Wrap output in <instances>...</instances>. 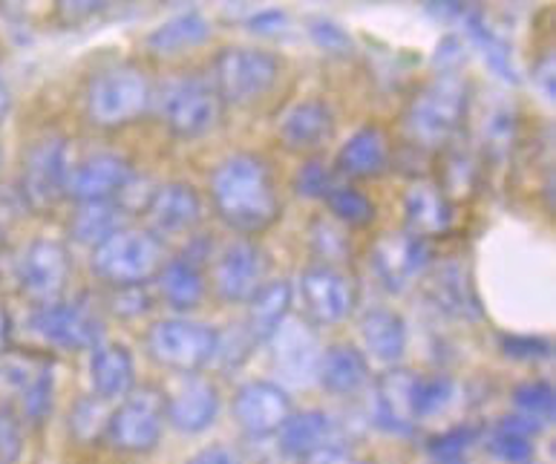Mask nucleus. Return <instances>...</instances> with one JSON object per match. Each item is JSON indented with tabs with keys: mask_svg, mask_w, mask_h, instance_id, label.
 <instances>
[{
	"mask_svg": "<svg viewBox=\"0 0 556 464\" xmlns=\"http://www.w3.org/2000/svg\"><path fill=\"white\" fill-rule=\"evenodd\" d=\"M294 303V286L289 280H266L249 300V321L245 329L257 343H268V338L289 317Z\"/></svg>",
	"mask_w": 556,
	"mask_h": 464,
	"instance_id": "obj_31",
	"label": "nucleus"
},
{
	"mask_svg": "<svg viewBox=\"0 0 556 464\" xmlns=\"http://www.w3.org/2000/svg\"><path fill=\"white\" fill-rule=\"evenodd\" d=\"M300 303L303 312L315 326H338L343 324L352 309H355V286L338 265H308L300 274Z\"/></svg>",
	"mask_w": 556,
	"mask_h": 464,
	"instance_id": "obj_12",
	"label": "nucleus"
},
{
	"mask_svg": "<svg viewBox=\"0 0 556 464\" xmlns=\"http://www.w3.org/2000/svg\"><path fill=\"white\" fill-rule=\"evenodd\" d=\"M156 84L139 64L118 61L101 66L84 87V116L96 130L116 133L153 113Z\"/></svg>",
	"mask_w": 556,
	"mask_h": 464,
	"instance_id": "obj_3",
	"label": "nucleus"
},
{
	"mask_svg": "<svg viewBox=\"0 0 556 464\" xmlns=\"http://www.w3.org/2000/svg\"><path fill=\"white\" fill-rule=\"evenodd\" d=\"M467 38V43L473 47L482 61L488 64V70L496 75L498 81L505 84H519L522 81V75H519V66L514 61V50H510V43L498 35L496 26H490V21L484 17V12L479 17H473L470 24L462 29Z\"/></svg>",
	"mask_w": 556,
	"mask_h": 464,
	"instance_id": "obj_33",
	"label": "nucleus"
},
{
	"mask_svg": "<svg viewBox=\"0 0 556 464\" xmlns=\"http://www.w3.org/2000/svg\"><path fill=\"white\" fill-rule=\"evenodd\" d=\"M432 464H467L465 459H432Z\"/></svg>",
	"mask_w": 556,
	"mask_h": 464,
	"instance_id": "obj_59",
	"label": "nucleus"
},
{
	"mask_svg": "<svg viewBox=\"0 0 556 464\" xmlns=\"http://www.w3.org/2000/svg\"><path fill=\"white\" fill-rule=\"evenodd\" d=\"M361 340L366 352L387 366H399V361L407 352V324L399 312L392 309H369L361 317Z\"/></svg>",
	"mask_w": 556,
	"mask_h": 464,
	"instance_id": "obj_30",
	"label": "nucleus"
},
{
	"mask_svg": "<svg viewBox=\"0 0 556 464\" xmlns=\"http://www.w3.org/2000/svg\"><path fill=\"white\" fill-rule=\"evenodd\" d=\"M70 145L64 136H43L33 141L21 162L17 191L24 205L35 214H52L61 199H67Z\"/></svg>",
	"mask_w": 556,
	"mask_h": 464,
	"instance_id": "obj_7",
	"label": "nucleus"
},
{
	"mask_svg": "<svg viewBox=\"0 0 556 464\" xmlns=\"http://www.w3.org/2000/svg\"><path fill=\"white\" fill-rule=\"evenodd\" d=\"M17 392H21V406H24L26 422H43L52 410V373L47 366L33 369L29 378L17 387Z\"/></svg>",
	"mask_w": 556,
	"mask_h": 464,
	"instance_id": "obj_40",
	"label": "nucleus"
},
{
	"mask_svg": "<svg viewBox=\"0 0 556 464\" xmlns=\"http://www.w3.org/2000/svg\"><path fill=\"white\" fill-rule=\"evenodd\" d=\"M268 347H271V364L282 381L294 384V387H308L317 381L324 347L317 340L315 326L308 321L286 317L280 329L268 338Z\"/></svg>",
	"mask_w": 556,
	"mask_h": 464,
	"instance_id": "obj_15",
	"label": "nucleus"
},
{
	"mask_svg": "<svg viewBox=\"0 0 556 464\" xmlns=\"http://www.w3.org/2000/svg\"><path fill=\"white\" fill-rule=\"evenodd\" d=\"M482 427H476V424H458L453 430L439 432V436L427 444V453H430L432 459H465L467 450L482 439Z\"/></svg>",
	"mask_w": 556,
	"mask_h": 464,
	"instance_id": "obj_43",
	"label": "nucleus"
},
{
	"mask_svg": "<svg viewBox=\"0 0 556 464\" xmlns=\"http://www.w3.org/2000/svg\"><path fill=\"white\" fill-rule=\"evenodd\" d=\"M421 7L435 24L458 26V29H465L473 17L484 12L479 0H421Z\"/></svg>",
	"mask_w": 556,
	"mask_h": 464,
	"instance_id": "obj_45",
	"label": "nucleus"
},
{
	"mask_svg": "<svg viewBox=\"0 0 556 464\" xmlns=\"http://www.w3.org/2000/svg\"><path fill=\"white\" fill-rule=\"evenodd\" d=\"M470 113V84L462 73H435L409 99L401 116L404 136L416 150L439 153L458 139Z\"/></svg>",
	"mask_w": 556,
	"mask_h": 464,
	"instance_id": "obj_2",
	"label": "nucleus"
},
{
	"mask_svg": "<svg viewBox=\"0 0 556 464\" xmlns=\"http://www.w3.org/2000/svg\"><path fill=\"white\" fill-rule=\"evenodd\" d=\"M0 3H3V7H7L9 12H15V9H17V12H21V9H24L26 3H29V0H0Z\"/></svg>",
	"mask_w": 556,
	"mask_h": 464,
	"instance_id": "obj_58",
	"label": "nucleus"
},
{
	"mask_svg": "<svg viewBox=\"0 0 556 464\" xmlns=\"http://www.w3.org/2000/svg\"><path fill=\"white\" fill-rule=\"evenodd\" d=\"M324 202L334 223L343 228H366L375 220V202L352 185H334Z\"/></svg>",
	"mask_w": 556,
	"mask_h": 464,
	"instance_id": "obj_36",
	"label": "nucleus"
},
{
	"mask_svg": "<svg viewBox=\"0 0 556 464\" xmlns=\"http://www.w3.org/2000/svg\"><path fill=\"white\" fill-rule=\"evenodd\" d=\"M144 343L159 366L191 375L214 361L216 329L211 324L188 321V317H167L150 326Z\"/></svg>",
	"mask_w": 556,
	"mask_h": 464,
	"instance_id": "obj_9",
	"label": "nucleus"
},
{
	"mask_svg": "<svg viewBox=\"0 0 556 464\" xmlns=\"http://www.w3.org/2000/svg\"><path fill=\"white\" fill-rule=\"evenodd\" d=\"M291 415V398L275 381H249L242 384L233 396V418L242 430L263 439L275 436L280 424Z\"/></svg>",
	"mask_w": 556,
	"mask_h": 464,
	"instance_id": "obj_19",
	"label": "nucleus"
},
{
	"mask_svg": "<svg viewBox=\"0 0 556 464\" xmlns=\"http://www.w3.org/2000/svg\"><path fill=\"white\" fill-rule=\"evenodd\" d=\"M306 33L324 55H332V59H352L355 55V38L346 33V26H341L332 17H308Z\"/></svg>",
	"mask_w": 556,
	"mask_h": 464,
	"instance_id": "obj_39",
	"label": "nucleus"
},
{
	"mask_svg": "<svg viewBox=\"0 0 556 464\" xmlns=\"http://www.w3.org/2000/svg\"><path fill=\"white\" fill-rule=\"evenodd\" d=\"M9 113H12V87L9 81L0 75V127L7 125Z\"/></svg>",
	"mask_w": 556,
	"mask_h": 464,
	"instance_id": "obj_56",
	"label": "nucleus"
},
{
	"mask_svg": "<svg viewBox=\"0 0 556 464\" xmlns=\"http://www.w3.org/2000/svg\"><path fill=\"white\" fill-rule=\"evenodd\" d=\"M432 306L456 321H479L482 306L476 298V286L462 263H444L435 268L430 280Z\"/></svg>",
	"mask_w": 556,
	"mask_h": 464,
	"instance_id": "obj_25",
	"label": "nucleus"
},
{
	"mask_svg": "<svg viewBox=\"0 0 556 464\" xmlns=\"http://www.w3.org/2000/svg\"><path fill=\"white\" fill-rule=\"evenodd\" d=\"M70 274H73V260L64 242L38 237L26 242L15 263V280L26 298L35 303H50L59 300L67 289Z\"/></svg>",
	"mask_w": 556,
	"mask_h": 464,
	"instance_id": "obj_10",
	"label": "nucleus"
},
{
	"mask_svg": "<svg viewBox=\"0 0 556 464\" xmlns=\"http://www.w3.org/2000/svg\"><path fill=\"white\" fill-rule=\"evenodd\" d=\"M24 450V430L21 418L9 406H0V462H17Z\"/></svg>",
	"mask_w": 556,
	"mask_h": 464,
	"instance_id": "obj_49",
	"label": "nucleus"
},
{
	"mask_svg": "<svg viewBox=\"0 0 556 464\" xmlns=\"http://www.w3.org/2000/svg\"><path fill=\"white\" fill-rule=\"evenodd\" d=\"M453 398H456V384L450 381L447 375H432V378H421V375H418V387H416L418 422L444 413V410L453 404Z\"/></svg>",
	"mask_w": 556,
	"mask_h": 464,
	"instance_id": "obj_41",
	"label": "nucleus"
},
{
	"mask_svg": "<svg viewBox=\"0 0 556 464\" xmlns=\"http://www.w3.org/2000/svg\"><path fill=\"white\" fill-rule=\"evenodd\" d=\"M418 375L401 366H390L372 384V422L390 436H413L418 427L416 413Z\"/></svg>",
	"mask_w": 556,
	"mask_h": 464,
	"instance_id": "obj_17",
	"label": "nucleus"
},
{
	"mask_svg": "<svg viewBox=\"0 0 556 464\" xmlns=\"http://www.w3.org/2000/svg\"><path fill=\"white\" fill-rule=\"evenodd\" d=\"M502 349H505V355L516 358V361H545V358H551L548 340L528 338V335H507V338H502Z\"/></svg>",
	"mask_w": 556,
	"mask_h": 464,
	"instance_id": "obj_50",
	"label": "nucleus"
},
{
	"mask_svg": "<svg viewBox=\"0 0 556 464\" xmlns=\"http://www.w3.org/2000/svg\"><path fill=\"white\" fill-rule=\"evenodd\" d=\"M275 436L282 456L303 459L312 450L324 448L326 441L338 439V430H334L332 415L324 410H300L280 424Z\"/></svg>",
	"mask_w": 556,
	"mask_h": 464,
	"instance_id": "obj_29",
	"label": "nucleus"
},
{
	"mask_svg": "<svg viewBox=\"0 0 556 464\" xmlns=\"http://www.w3.org/2000/svg\"><path fill=\"white\" fill-rule=\"evenodd\" d=\"M35 335H41L50 347H59L64 352H84L101 343V321L92 315L90 306L78 300H50L38 303L29 317Z\"/></svg>",
	"mask_w": 556,
	"mask_h": 464,
	"instance_id": "obj_11",
	"label": "nucleus"
},
{
	"mask_svg": "<svg viewBox=\"0 0 556 464\" xmlns=\"http://www.w3.org/2000/svg\"><path fill=\"white\" fill-rule=\"evenodd\" d=\"M165 415L167 424L185 436L208 430L219 415V392L214 381L197 373L185 375V381L170 392V398L165 396Z\"/></svg>",
	"mask_w": 556,
	"mask_h": 464,
	"instance_id": "obj_21",
	"label": "nucleus"
},
{
	"mask_svg": "<svg viewBox=\"0 0 556 464\" xmlns=\"http://www.w3.org/2000/svg\"><path fill=\"white\" fill-rule=\"evenodd\" d=\"M165 392L150 387V384L148 387H134L110 413L104 439L122 453L141 456V453L156 450L162 432H165Z\"/></svg>",
	"mask_w": 556,
	"mask_h": 464,
	"instance_id": "obj_8",
	"label": "nucleus"
},
{
	"mask_svg": "<svg viewBox=\"0 0 556 464\" xmlns=\"http://www.w3.org/2000/svg\"><path fill=\"white\" fill-rule=\"evenodd\" d=\"M286 26V15L277 12V9H268V12H260V15L251 17V29L260 35H277Z\"/></svg>",
	"mask_w": 556,
	"mask_h": 464,
	"instance_id": "obj_55",
	"label": "nucleus"
},
{
	"mask_svg": "<svg viewBox=\"0 0 556 464\" xmlns=\"http://www.w3.org/2000/svg\"><path fill=\"white\" fill-rule=\"evenodd\" d=\"M90 384L104 401H122L136 387L130 349L122 343H96L90 355Z\"/></svg>",
	"mask_w": 556,
	"mask_h": 464,
	"instance_id": "obj_26",
	"label": "nucleus"
},
{
	"mask_svg": "<svg viewBox=\"0 0 556 464\" xmlns=\"http://www.w3.org/2000/svg\"><path fill=\"white\" fill-rule=\"evenodd\" d=\"M165 263L167 249L162 237L150 228H130V225L96 246L90 258L96 277L116 289L148 286L150 280H156Z\"/></svg>",
	"mask_w": 556,
	"mask_h": 464,
	"instance_id": "obj_5",
	"label": "nucleus"
},
{
	"mask_svg": "<svg viewBox=\"0 0 556 464\" xmlns=\"http://www.w3.org/2000/svg\"><path fill=\"white\" fill-rule=\"evenodd\" d=\"M134 162L116 150H99L84 156L70 167L67 176V199L78 202H110L118 199L125 185L134 179Z\"/></svg>",
	"mask_w": 556,
	"mask_h": 464,
	"instance_id": "obj_16",
	"label": "nucleus"
},
{
	"mask_svg": "<svg viewBox=\"0 0 556 464\" xmlns=\"http://www.w3.org/2000/svg\"><path fill=\"white\" fill-rule=\"evenodd\" d=\"M0 234H3V228H0Z\"/></svg>",
	"mask_w": 556,
	"mask_h": 464,
	"instance_id": "obj_61",
	"label": "nucleus"
},
{
	"mask_svg": "<svg viewBox=\"0 0 556 464\" xmlns=\"http://www.w3.org/2000/svg\"><path fill=\"white\" fill-rule=\"evenodd\" d=\"M357 464H372V462H357Z\"/></svg>",
	"mask_w": 556,
	"mask_h": 464,
	"instance_id": "obj_60",
	"label": "nucleus"
},
{
	"mask_svg": "<svg viewBox=\"0 0 556 464\" xmlns=\"http://www.w3.org/2000/svg\"><path fill=\"white\" fill-rule=\"evenodd\" d=\"M211 33H214V26L202 12H179V15L153 26L144 35V47L150 55L176 59V55H185V52H193L202 43H208Z\"/></svg>",
	"mask_w": 556,
	"mask_h": 464,
	"instance_id": "obj_24",
	"label": "nucleus"
},
{
	"mask_svg": "<svg viewBox=\"0 0 556 464\" xmlns=\"http://www.w3.org/2000/svg\"><path fill=\"white\" fill-rule=\"evenodd\" d=\"M282 59L260 47H225L211 61V84L225 108H251L275 90Z\"/></svg>",
	"mask_w": 556,
	"mask_h": 464,
	"instance_id": "obj_6",
	"label": "nucleus"
},
{
	"mask_svg": "<svg viewBox=\"0 0 556 464\" xmlns=\"http://www.w3.org/2000/svg\"><path fill=\"white\" fill-rule=\"evenodd\" d=\"M312 242H315V254L329 265V260H343L349 251V240L343 225L329 223V220H317L312 225Z\"/></svg>",
	"mask_w": 556,
	"mask_h": 464,
	"instance_id": "obj_46",
	"label": "nucleus"
},
{
	"mask_svg": "<svg viewBox=\"0 0 556 464\" xmlns=\"http://www.w3.org/2000/svg\"><path fill=\"white\" fill-rule=\"evenodd\" d=\"M141 214L148 216L153 234H191L205 216L202 193L191 183L156 185Z\"/></svg>",
	"mask_w": 556,
	"mask_h": 464,
	"instance_id": "obj_20",
	"label": "nucleus"
},
{
	"mask_svg": "<svg viewBox=\"0 0 556 464\" xmlns=\"http://www.w3.org/2000/svg\"><path fill=\"white\" fill-rule=\"evenodd\" d=\"M156 289L165 306L185 315V312H193L200 306L202 298H205V274H202L200 263L188 254L167 258L162 272L156 274Z\"/></svg>",
	"mask_w": 556,
	"mask_h": 464,
	"instance_id": "obj_28",
	"label": "nucleus"
},
{
	"mask_svg": "<svg viewBox=\"0 0 556 464\" xmlns=\"http://www.w3.org/2000/svg\"><path fill=\"white\" fill-rule=\"evenodd\" d=\"M465 43L456 35H447L444 41L435 47V66H439V73H462V66H465Z\"/></svg>",
	"mask_w": 556,
	"mask_h": 464,
	"instance_id": "obj_51",
	"label": "nucleus"
},
{
	"mask_svg": "<svg viewBox=\"0 0 556 464\" xmlns=\"http://www.w3.org/2000/svg\"><path fill=\"white\" fill-rule=\"evenodd\" d=\"M372 272L390 291H407L430 272L432 258L427 240L404 231L381 234L372 246Z\"/></svg>",
	"mask_w": 556,
	"mask_h": 464,
	"instance_id": "obj_13",
	"label": "nucleus"
},
{
	"mask_svg": "<svg viewBox=\"0 0 556 464\" xmlns=\"http://www.w3.org/2000/svg\"><path fill=\"white\" fill-rule=\"evenodd\" d=\"M223 108L208 75L193 73L165 81L153 99V113L179 141H197L214 133L223 118Z\"/></svg>",
	"mask_w": 556,
	"mask_h": 464,
	"instance_id": "obj_4",
	"label": "nucleus"
},
{
	"mask_svg": "<svg viewBox=\"0 0 556 464\" xmlns=\"http://www.w3.org/2000/svg\"><path fill=\"white\" fill-rule=\"evenodd\" d=\"M334 185L338 183H334L332 167L320 156H308L294 176V191L306 199H326Z\"/></svg>",
	"mask_w": 556,
	"mask_h": 464,
	"instance_id": "obj_44",
	"label": "nucleus"
},
{
	"mask_svg": "<svg viewBox=\"0 0 556 464\" xmlns=\"http://www.w3.org/2000/svg\"><path fill=\"white\" fill-rule=\"evenodd\" d=\"M444 167H441V183H435L450 199L458 193H470L479 183V159L470 156L467 150H458L453 145L444 148Z\"/></svg>",
	"mask_w": 556,
	"mask_h": 464,
	"instance_id": "obj_38",
	"label": "nucleus"
},
{
	"mask_svg": "<svg viewBox=\"0 0 556 464\" xmlns=\"http://www.w3.org/2000/svg\"><path fill=\"white\" fill-rule=\"evenodd\" d=\"M208 197L225 228L254 237L280 220L275 167L260 153H231L211 171Z\"/></svg>",
	"mask_w": 556,
	"mask_h": 464,
	"instance_id": "obj_1",
	"label": "nucleus"
},
{
	"mask_svg": "<svg viewBox=\"0 0 556 464\" xmlns=\"http://www.w3.org/2000/svg\"><path fill=\"white\" fill-rule=\"evenodd\" d=\"M108 3L110 0H52V9L64 26H81L92 17H99Z\"/></svg>",
	"mask_w": 556,
	"mask_h": 464,
	"instance_id": "obj_48",
	"label": "nucleus"
},
{
	"mask_svg": "<svg viewBox=\"0 0 556 464\" xmlns=\"http://www.w3.org/2000/svg\"><path fill=\"white\" fill-rule=\"evenodd\" d=\"M338 118L329 101L303 99L291 104L277 122V139L289 153L298 156H317L334 139Z\"/></svg>",
	"mask_w": 556,
	"mask_h": 464,
	"instance_id": "obj_18",
	"label": "nucleus"
},
{
	"mask_svg": "<svg viewBox=\"0 0 556 464\" xmlns=\"http://www.w3.org/2000/svg\"><path fill=\"white\" fill-rule=\"evenodd\" d=\"M533 81H536V87L542 90V96L548 101H554V55H542V61L536 66H533Z\"/></svg>",
	"mask_w": 556,
	"mask_h": 464,
	"instance_id": "obj_54",
	"label": "nucleus"
},
{
	"mask_svg": "<svg viewBox=\"0 0 556 464\" xmlns=\"http://www.w3.org/2000/svg\"><path fill=\"white\" fill-rule=\"evenodd\" d=\"M108 404L110 401H104L101 396H87L75 401L73 413H70V432H73L75 441L90 444L108 432L110 413H113Z\"/></svg>",
	"mask_w": 556,
	"mask_h": 464,
	"instance_id": "obj_37",
	"label": "nucleus"
},
{
	"mask_svg": "<svg viewBox=\"0 0 556 464\" xmlns=\"http://www.w3.org/2000/svg\"><path fill=\"white\" fill-rule=\"evenodd\" d=\"M266 283V260L254 240L228 242L214 260L211 286L223 303H249L251 294Z\"/></svg>",
	"mask_w": 556,
	"mask_h": 464,
	"instance_id": "obj_14",
	"label": "nucleus"
},
{
	"mask_svg": "<svg viewBox=\"0 0 556 464\" xmlns=\"http://www.w3.org/2000/svg\"><path fill=\"white\" fill-rule=\"evenodd\" d=\"M188 464H245L237 450L225 448V444H211V448H202L200 453H193L188 459Z\"/></svg>",
	"mask_w": 556,
	"mask_h": 464,
	"instance_id": "obj_53",
	"label": "nucleus"
},
{
	"mask_svg": "<svg viewBox=\"0 0 556 464\" xmlns=\"http://www.w3.org/2000/svg\"><path fill=\"white\" fill-rule=\"evenodd\" d=\"M404 223H407V231L421 240L441 237L456 223V202L435 183L416 179L404 193Z\"/></svg>",
	"mask_w": 556,
	"mask_h": 464,
	"instance_id": "obj_22",
	"label": "nucleus"
},
{
	"mask_svg": "<svg viewBox=\"0 0 556 464\" xmlns=\"http://www.w3.org/2000/svg\"><path fill=\"white\" fill-rule=\"evenodd\" d=\"M127 216L130 214H125V208L118 205L116 199H110V202H78L73 216H70V237L78 246L96 249L108 237L125 228Z\"/></svg>",
	"mask_w": 556,
	"mask_h": 464,
	"instance_id": "obj_32",
	"label": "nucleus"
},
{
	"mask_svg": "<svg viewBox=\"0 0 556 464\" xmlns=\"http://www.w3.org/2000/svg\"><path fill=\"white\" fill-rule=\"evenodd\" d=\"M390 136L378 125H364L343 141L334 167H338V174L349 176V179H375L390 171Z\"/></svg>",
	"mask_w": 556,
	"mask_h": 464,
	"instance_id": "obj_23",
	"label": "nucleus"
},
{
	"mask_svg": "<svg viewBox=\"0 0 556 464\" xmlns=\"http://www.w3.org/2000/svg\"><path fill=\"white\" fill-rule=\"evenodd\" d=\"M9 340H12V317H9L7 306H0V358L7 355Z\"/></svg>",
	"mask_w": 556,
	"mask_h": 464,
	"instance_id": "obj_57",
	"label": "nucleus"
},
{
	"mask_svg": "<svg viewBox=\"0 0 556 464\" xmlns=\"http://www.w3.org/2000/svg\"><path fill=\"white\" fill-rule=\"evenodd\" d=\"M533 430L531 424L522 422L519 415H505L498 418L490 430H484V444H488L490 456H496L505 464H531L533 459Z\"/></svg>",
	"mask_w": 556,
	"mask_h": 464,
	"instance_id": "obj_34",
	"label": "nucleus"
},
{
	"mask_svg": "<svg viewBox=\"0 0 556 464\" xmlns=\"http://www.w3.org/2000/svg\"><path fill=\"white\" fill-rule=\"evenodd\" d=\"M516 141V118L507 108L493 110L484 122L482 150L490 159H505Z\"/></svg>",
	"mask_w": 556,
	"mask_h": 464,
	"instance_id": "obj_42",
	"label": "nucleus"
},
{
	"mask_svg": "<svg viewBox=\"0 0 556 464\" xmlns=\"http://www.w3.org/2000/svg\"><path fill=\"white\" fill-rule=\"evenodd\" d=\"M556 401L548 381H525L514 390V415L528 422L533 430H545L554 422Z\"/></svg>",
	"mask_w": 556,
	"mask_h": 464,
	"instance_id": "obj_35",
	"label": "nucleus"
},
{
	"mask_svg": "<svg viewBox=\"0 0 556 464\" xmlns=\"http://www.w3.org/2000/svg\"><path fill=\"white\" fill-rule=\"evenodd\" d=\"M300 464H352V448L343 444L341 439L326 441L324 448L312 450L308 456L298 459Z\"/></svg>",
	"mask_w": 556,
	"mask_h": 464,
	"instance_id": "obj_52",
	"label": "nucleus"
},
{
	"mask_svg": "<svg viewBox=\"0 0 556 464\" xmlns=\"http://www.w3.org/2000/svg\"><path fill=\"white\" fill-rule=\"evenodd\" d=\"M257 340L251 338L249 329L242 326V329H231L228 335L223 331H216V352L214 361L211 364H223V366H240L245 358H249L251 347H254Z\"/></svg>",
	"mask_w": 556,
	"mask_h": 464,
	"instance_id": "obj_47",
	"label": "nucleus"
},
{
	"mask_svg": "<svg viewBox=\"0 0 556 464\" xmlns=\"http://www.w3.org/2000/svg\"><path fill=\"white\" fill-rule=\"evenodd\" d=\"M317 384L332 396H355L369 384V361L352 343H334V347L324 349V355H320Z\"/></svg>",
	"mask_w": 556,
	"mask_h": 464,
	"instance_id": "obj_27",
	"label": "nucleus"
}]
</instances>
